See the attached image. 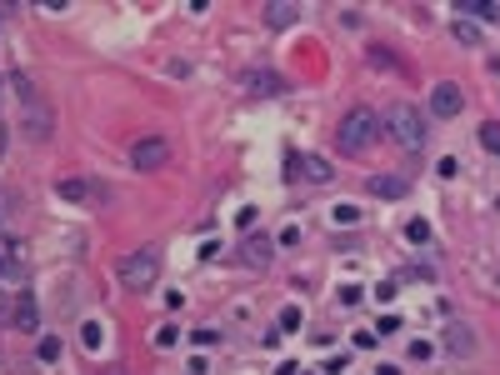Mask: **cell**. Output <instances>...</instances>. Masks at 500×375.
Wrapping results in <instances>:
<instances>
[{"instance_id":"1","label":"cell","mask_w":500,"mask_h":375,"mask_svg":"<svg viewBox=\"0 0 500 375\" xmlns=\"http://www.w3.org/2000/svg\"><path fill=\"white\" fill-rule=\"evenodd\" d=\"M10 86H15V100H20V125H26V135H30V140H46V135L55 131L50 100L40 95V86H30L26 75H15Z\"/></svg>"},{"instance_id":"2","label":"cell","mask_w":500,"mask_h":375,"mask_svg":"<svg viewBox=\"0 0 500 375\" xmlns=\"http://www.w3.org/2000/svg\"><path fill=\"white\" fill-rule=\"evenodd\" d=\"M155 276H160V245H135L115 260V280L125 290H151Z\"/></svg>"},{"instance_id":"3","label":"cell","mask_w":500,"mask_h":375,"mask_svg":"<svg viewBox=\"0 0 500 375\" xmlns=\"http://www.w3.org/2000/svg\"><path fill=\"white\" fill-rule=\"evenodd\" d=\"M336 140H340V151L345 155H360V151H370L375 140H381V115L375 110H350L345 120H340V131H336Z\"/></svg>"},{"instance_id":"4","label":"cell","mask_w":500,"mask_h":375,"mask_svg":"<svg viewBox=\"0 0 500 375\" xmlns=\"http://www.w3.org/2000/svg\"><path fill=\"white\" fill-rule=\"evenodd\" d=\"M385 131H390V140L401 145V151H410V155H415V151L425 145V115L401 100V106H390V110H385Z\"/></svg>"},{"instance_id":"5","label":"cell","mask_w":500,"mask_h":375,"mask_svg":"<svg viewBox=\"0 0 500 375\" xmlns=\"http://www.w3.org/2000/svg\"><path fill=\"white\" fill-rule=\"evenodd\" d=\"M55 191H60V200H70V205H110V185L95 180V175H60Z\"/></svg>"},{"instance_id":"6","label":"cell","mask_w":500,"mask_h":375,"mask_svg":"<svg viewBox=\"0 0 500 375\" xmlns=\"http://www.w3.org/2000/svg\"><path fill=\"white\" fill-rule=\"evenodd\" d=\"M165 160H171V140H165V135H140L131 145V165H135V171H160Z\"/></svg>"},{"instance_id":"7","label":"cell","mask_w":500,"mask_h":375,"mask_svg":"<svg viewBox=\"0 0 500 375\" xmlns=\"http://www.w3.org/2000/svg\"><path fill=\"white\" fill-rule=\"evenodd\" d=\"M441 350H445V356H455V360H470L475 350H481V340H475V330H470L465 320H450V325L441 330Z\"/></svg>"},{"instance_id":"8","label":"cell","mask_w":500,"mask_h":375,"mask_svg":"<svg viewBox=\"0 0 500 375\" xmlns=\"http://www.w3.org/2000/svg\"><path fill=\"white\" fill-rule=\"evenodd\" d=\"M461 106H465V90L455 86V80H441V86L430 90V115H435V120H450V115H461Z\"/></svg>"},{"instance_id":"9","label":"cell","mask_w":500,"mask_h":375,"mask_svg":"<svg viewBox=\"0 0 500 375\" xmlns=\"http://www.w3.org/2000/svg\"><path fill=\"white\" fill-rule=\"evenodd\" d=\"M270 256H276V240H270V235L250 231V235L240 240V265H250V270H265V265H270Z\"/></svg>"},{"instance_id":"10","label":"cell","mask_w":500,"mask_h":375,"mask_svg":"<svg viewBox=\"0 0 500 375\" xmlns=\"http://www.w3.org/2000/svg\"><path fill=\"white\" fill-rule=\"evenodd\" d=\"M10 325H15V330H35V325H40V316H35V296H30L26 285H20L15 300H10Z\"/></svg>"},{"instance_id":"11","label":"cell","mask_w":500,"mask_h":375,"mask_svg":"<svg viewBox=\"0 0 500 375\" xmlns=\"http://www.w3.org/2000/svg\"><path fill=\"white\" fill-rule=\"evenodd\" d=\"M365 191L381 195V200H401V195L410 191V180H405V175H365Z\"/></svg>"},{"instance_id":"12","label":"cell","mask_w":500,"mask_h":375,"mask_svg":"<svg viewBox=\"0 0 500 375\" xmlns=\"http://www.w3.org/2000/svg\"><path fill=\"white\" fill-rule=\"evenodd\" d=\"M240 86H245L250 95H276V90H280V75H270V70H245Z\"/></svg>"},{"instance_id":"13","label":"cell","mask_w":500,"mask_h":375,"mask_svg":"<svg viewBox=\"0 0 500 375\" xmlns=\"http://www.w3.org/2000/svg\"><path fill=\"white\" fill-rule=\"evenodd\" d=\"M285 175H290V180H300V175H305V180H330V165H325V160H310V155H296V165H290Z\"/></svg>"},{"instance_id":"14","label":"cell","mask_w":500,"mask_h":375,"mask_svg":"<svg viewBox=\"0 0 500 375\" xmlns=\"http://www.w3.org/2000/svg\"><path fill=\"white\" fill-rule=\"evenodd\" d=\"M465 20H495L500 15V0H455Z\"/></svg>"},{"instance_id":"15","label":"cell","mask_w":500,"mask_h":375,"mask_svg":"<svg viewBox=\"0 0 500 375\" xmlns=\"http://www.w3.org/2000/svg\"><path fill=\"white\" fill-rule=\"evenodd\" d=\"M455 40H461V46H481V26H475V20H455Z\"/></svg>"},{"instance_id":"16","label":"cell","mask_w":500,"mask_h":375,"mask_svg":"<svg viewBox=\"0 0 500 375\" xmlns=\"http://www.w3.org/2000/svg\"><path fill=\"white\" fill-rule=\"evenodd\" d=\"M290 20H296V6H270V10H265V26H276V30L290 26Z\"/></svg>"},{"instance_id":"17","label":"cell","mask_w":500,"mask_h":375,"mask_svg":"<svg viewBox=\"0 0 500 375\" xmlns=\"http://www.w3.org/2000/svg\"><path fill=\"white\" fill-rule=\"evenodd\" d=\"M405 240L425 245V240H430V225H425V220H410V225H405Z\"/></svg>"},{"instance_id":"18","label":"cell","mask_w":500,"mask_h":375,"mask_svg":"<svg viewBox=\"0 0 500 375\" xmlns=\"http://www.w3.org/2000/svg\"><path fill=\"white\" fill-rule=\"evenodd\" d=\"M481 145L500 155V125H481Z\"/></svg>"},{"instance_id":"19","label":"cell","mask_w":500,"mask_h":375,"mask_svg":"<svg viewBox=\"0 0 500 375\" xmlns=\"http://www.w3.org/2000/svg\"><path fill=\"white\" fill-rule=\"evenodd\" d=\"M175 340H180V330H175V325H160V330H155V345H160V350H171Z\"/></svg>"},{"instance_id":"20","label":"cell","mask_w":500,"mask_h":375,"mask_svg":"<svg viewBox=\"0 0 500 375\" xmlns=\"http://www.w3.org/2000/svg\"><path fill=\"white\" fill-rule=\"evenodd\" d=\"M360 220V205H336V225H356Z\"/></svg>"},{"instance_id":"21","label":"cell","mask_w":500,"mask_h":375,"mask_svg":"<svg viewBox=\"0 0 500 375\" xmlns=\"http://www.w3.org/2000/svg\"><path fill=\"white\" fill-rule=\"evenodd\" d=\"M280 330H300V305H285L280 310Z\"/></svg>"},{"instance_id":"22","label":"cell","mask_w":500,"mask_h":375,"mask_svg":"<svg viewBox=\"0 0 500 375\" xmlns=\"http://www.w3.org/2000/svg\"><path fill=\"white\" fill-rule=\"evenodd\" d=\"M430 356H435L430 340H410V360H430Z\"/></svg>"},{"instance_id":"23","label":"cell","mask_w":500,"mask_h":375,"mask_svg":"<svg viewBox=\"0 0 500 375\" xmlns=\"http://www.w3.org/2000/svg\"><path fill=\"white\" fill-rule=\"evenodd\" d=\"M395 330H401V320H395V316H381V320H375V336H395Z\"/></svg>"},{"instance_id":"24","label":"cell","mask_w":500,"mask_h":375,"mask_svg":"<svg viewBox=\"0 0 500 375\" xmlns=\"http://www.w3.org/2000/svg\"><path fill=\"white\" fill-rule=\"evenodd\" d=\"M55 356H60V340L46 336V340H40V360H55Z\"/></svg>"},{"instance_id":"25","label":"cell","mask_w":500,"mask_h":375,"mask_svg":"<svg viewBox=\"0 0 500 375\" xmlns=\"http://www.w3.org/2000/svg\"><path fill=\"white\" fill-rule=\"evenodd\" d=\"M80 340L95 350V345H100V325H95V320H90V325H80Z\"/></svg>"},{"instance_id":"26","label":"cell","mask_w":500,"mask_h":375,"mask_svg":"<svg viewBox=\"0 0 500 375\" xmlns=\"http://www.w3.org/2000/svg\"><path fill=\"white\" fill-rule=\"evenodd\" d=\"M435 171H441V175H445V180H450V175H455V171H461V160H455V155H445V160H441V165H435Z\"/></svg>"},{"instance_id":"27","label":"cell","mask_w":500,"mask_h":375,"mask_svg":"<svg viewBox=\"0 0 500 375\" xmlns=\"http://www.w3.org/2000/svg\"><path fill=\"white\" fill-rule=\"evenodd\" d=\"M6 276H15V265H10V250H0V280Z\"/></svg>"},{"instance_id":"28","label":"cell","mask_w":500,"mask_h":375,"mask_svg":"<svg viewBox=\"0 0 500 375\" xmlns=\"http://www.w3.org/2000/svg\"><path fill=\"white\" fill-rule=\"evenodd\" d=\"M191 375H211V365H205V360L195 356V360H191Z\"/></svg>"},{"instance_id":"29","label":"cell","mask_w":500,"mask_h":375,"mask_svg":"<svg viewBox=\"0 0 500 375\" xmlns=\"http://www.w3.org/2000/svg\"><path fill=\"white\" fill-rule=\"evenodd\" d=\"M276 375H296V360H280V365H276Z\"/></svg>"},{"instance_id":"30","label":"cell","mask_w":500,"mask_h":375,"mask_svg":"<svg viewBox=\"0 0 500 375\" xmlns=\"http://www.w3.org/2000/svg\"><path fill=\"white\" fill-rule=\"evenodd\" d=\"M106 375H125V370H120V365H110V370H106Z\"/></svg>"},{"instance_id":"31","label":"cell","mask_w":500,"mask_h":375,"mask_svg":"<svg viewBox=\"0 0 500 375\" xmlns=\"http://www.w3.org/2000/svg\"><path fill=\"white\" fill-rule=\"evenodd\" d=\"M495 20H500V15H495Z\"/></svg>"}]
</instances>
